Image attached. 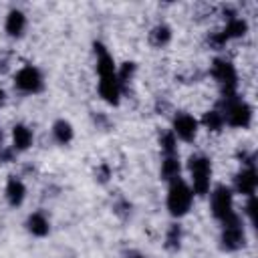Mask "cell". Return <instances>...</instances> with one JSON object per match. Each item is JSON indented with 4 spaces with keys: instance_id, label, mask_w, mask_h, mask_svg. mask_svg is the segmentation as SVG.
<instances>
[{
    "instance_id": "cell-1",
    "label": "cell",
    "mask_w": 258,
    "mask_h": 258,
    "mask_svg": "<svg viewBox=\"0 0 258 258\" xmlns=\"http://www.w3.org/2000/svg\"><path fill=\"white\" fill-rule=\"evenodd\" d=\"M191 204V191L181 179H171L169 194H167V208L173 216H183L189 210Z\"/></svg>"
},
{
    "instance_id": "cell-2",
    "label": "cell",
    "mask_w": 258,
    "mask_h": 258,
    "mask_svg": "<svg viewBox=\"0 0 258 258\" xmlns=\"http://www.w3.org/2000/svg\"><path fill=\"white\" fill-rule=\"evenodd\" d=\"M224 105H226V121L234 127H248L250 119H252V111L246 103L238 101L234 97V93H226L224 95Z\"/></svg>"
},
{
    "instance_id": "cell-3",
    "label": "cell",
    "mask_w": 258,
    "mask_h": 258,
    "mask_svg": "<svg viewBox=\"0 0 258 258\" xmlns=\"http://www.w3.org/2000/svg\"><path fill=\"white\" fill-rule=\"evenodd\" d=\"M244 246V232L240 226V220L236 214L228 216L224 220V232H222V248L226 250H238Z\"/></svg>"
},
{
    "instance_id": "cell-4",
    "label": "cell",
    "mask_w": 258,
    "mask_h": 258,
    "mask_svg": "<svg viewBox=\"0 0 258 258\" xmlns=\"http://www.w3.org/2000/svg\"><path fill=\"white\" fill-rule=\"evenodd\" d=\"M189 171L196 194H206L210 189V161L206 157H191L189 159Z\"/></svg>"
},
{
    "instance_id": "cell-5",
    "label": "cell",
    "mask_w": 258,
    "mask_h": 258,
    "mask_svg": "<svg viewBox=\"0 0 258 258\" xmlns=\"http://www.w3.org/2000/svg\"><path fill=\"white\" fill-rule=\"evenodd\" d=\"M212 210H214V216L220 218L222 222H224L228 216L234 214V212H232V194H230L228 187L220 185V187L214 189V194H212Z\"/></svg>"
},
{
    "instance_id": "cell-6",
    "label": "cell",
    "mask_w": 258,
    "mask_h": 258,
    "mask_svg": "<svg viewBox=\"0 0 258 258\" xmlns=\"http://www.w3.org/2000/svg\"><path fill=\"white\" fill-rule=\"evenodd\" d=\"M212 75L226 87V93H232L234 85H236V71L234 67L228 62V60H214V67H212Z\"/></svg>"
},
{
    "instance_id": "cell-7",
    "label": "cell",
    "mask_w": 258,
    "mask_h": 258,
    "mask_svg": "<svg viewBox=\"0 0 258 258\" xmlns=\"http://www.w3.org/2000/svg\"><path fill=\"white\" fill-rule=\"evenodd\" d=\"M40 85H42V81H40V75L36 69L24 67L22 71H18V75H16V87L18 89H22L26 93H34L40 89Z\"/></svg>"
},
{
    "instance_id": "cell-8",
    "label": "cell",
    "mask_w": 258,
    "mask_h": 258,
    "mask_svg": "<svg viewBox=\"0 0 258 258\" xmlns=\"http://www.w3.org/2000/svg\"><path fill=\"white\" fill-rule=\"evenodd\" d=\"M173 131L177 133V137H181L183 141H191L196 137V131H198V123L191 115H177L175 121H173Z\"/></svg>"
},
{
    "instance_id": "cell-9",
    "label": "cell",
    "mask_w": 258,
    "mask_h": 258,
    "mask_svg": "<svg viewBox=\"0 0 258 258\" xmlns=\"http://www.w3.org/2000/svg\"><path fill=\"white\" fill-rule=\"evenodd\" d=\"M99 91H101V97L107 101V103H117L119 101V79L115 75H109V77H101V83H99Z\"/></svg>"
},
{
    "instance_id": "cell-10",
    "label": "cell",
    "mask_w": 258,
    "mask_h": 258,
    "mask_svg": "<svg viewBox=\"0 0 258 258\" xmlns=\"http://www.w3.org/2000/svg\"><path fill=\"white\" fill-rule=\"evenodd\" d=\"M256 171L250 167V169H244V171H240L238 175H236V189L240 191V194H248V196H252L254 194V189H256Z\"/></svg>"
},
{
    "instance_id": "cell-11",
    "label": "cell",
    "mask_w": 258,
    "mask_h": 258,
    "mask_svg": "<svg viewBox=\"0 0 258 258\" xmlns=\"http://www.w3.org/2000/svg\"><path fill=\"white\" fill-rule=\"evenodd\" d=\"M6 198H8V202H10L12 206H18V204L24 200V185H22L20 179L12 177V179L8 181V185H6Z\"/></svg>"
},
{
    "instance_id": "cell-12",
    "label": "cell",
    "mask_w": 258,
    "mask_h": 258,
    "mask_svg": "<svg viewBox=\"0 0 258 258\" xmlns=\"http://www.w3.org/2000/svg\"><path fill=\"white\" fill-rule=\"evenodd\" d=\"M24 14L20 10H12L6 18V30L12 34V36H18L22 30H24Z\"/></svg>"
},
{
    "instance_id": "cell-13",
    "label": "cell",
    "mask_w": 258,
    "mask_h": 258,
    "mask_svg": "<svg viewBox=\"0 0 258 258\" xmlns=\"http://www.w3.org/2000/svg\"><path fill=\"white\" fill-rule=\"evenodd\" d=\"M28 230L34 234V236H44L48 232V220L42 216V214H32L28 218Z\"/></svg>"
},
{
    "instance_id": "cell-14",
    "label": "cell",
    "mask_w": 258,
    "mask_h": 258,
    "mask_svg": "<svg viewBox=\"0 0 258 258\" xmlns=\"http://www.w3.org/2000/svg\"><path fill=\"white\" fill-rule=\"evenodd\" d=\"M12 137H14V145L18 149H26L30 145V141H32V133L24 125H16L14 131H12Z\"/></svg>"
},
{
    "instance_id": "cell-15",
    "label": "cell",
    "mask_w": 258,
    "mask_h": 258,
    "mask_svg": "<svg viewBox=\"0 0 258 258\" xmlns=\"http://www.w3.org/2000/svg\"><path fill=\"white\" fill-rule=\"evenodd\" d=\"M179 175V161L175 155H167V159L161 165V177L163 179H175Z\"/></svg>"
},
{
    "instance_id": "cell-16",
    "label": "cell",
    "mask_w": 258,
    "mask_h": 258,
    "mask_svg": "<svg viewBox=\"0 0 258 258\" xmlns=\"http://www.w3.org/2000/svg\"><path fill=\"white\" fill-rule=\"evenodd\" d=\"M52 131H54V137L58 143H69L73 139V127L67 121H56Z\"/></svg>"
},
{
    "instance_id": "cell-17",
    "label": "cell",
    "mask_w": 258,
    "mask_h": 258,
    "mask_svg": "<svg viewBox=\"0 0 258 258\" xmlns=\"http://www.w3.org/2000/svg\"><path fill=\"white\" fill-rule=\"evenodd\" d=\"M246 32V22L242 18H230L228 20V26L224 30V36L230 38V36H242Z\"/></svg>"
},
{
    "instance_id": "cell-18",
    "label": "cell",
    "mask_w": 258,
    "mask_h": 258,
    "mask_svg": "<svg viewBox=\"0 0 258 258\" xmlns=\"http://www.w3.org/2000/svg\"><path fill=\"white\" fill-rule=\"evenodd\" d=\"M169 36H171V32H169L167 26H155V28L149 32V40H151V44H155V46L165 44V42L169 40Z\"/></svg>"
},
{
    "instance_id": "cell-19",
    "label": "cell",
    "mask_w": 258,
    "mask_h": 258,
    "mask_svg": "<svg viewBox=\"0 0 258 258\" xmlns=\"http://www.w3.org/2000/svg\"><path fill=\"white\" fill-rule=\"evenodd\" d=\"M204 125L212 131H220L222 125H224V115L218 113V111H210V113L204 115Z\"/></svg>"
},
{
    "instance_id": "cell-20",
    "label": "cell",
    "mask_w": 258,
    "mask_h": 258,
    "mask_svg": "<svg viewBox=\"0 0 258 258\" xmlns=\"http://www.w3.org/2000/svg\"><path fill=\"white\" fill-rule=\"evenodd\" d=\"M159 143H161V149L167 155H173L175 153V137H173V133H163L161 139H159Z\"/></svg>"
},
{
    "instance_id": "cell-21",
    "label": "cell",
    "mask_w": 258,
    "mask_h": 258,
    "mask_svg": "<svg viewBox=\"0 0 258 258\" xmlns=\"http://www.w3.org/2000/svg\"><path fill=\"white\" fill-rule=\"evenodd\" d=\"M179 228L177 226H171L169 228V234H167V248L169 250H175L177 246H179Z\"/></svg>"
},
{
    "instance_id": "cell-22",
    "label": "cell",
    "mask_w": 258,
    "mask_h": 258,
    "mask_svg": "<svg viewBox=\"0 0 258 258\" xmlns=\"http://www.w3.org/2000/svg\"><path fill=\"white\" fill-rule=\"evenodd\" d=\"M133 69H135L133 62H125V64L121 67V73H119V83H121V81H127V79L133 75Z\"/></svg>"
},
{
    "instance_id": "cell-23",
    "label": "cell",
    "mask_w": 258,
    "mask_h": 258,
    "mask_svg": "<svg viewBox=\"0 0 258 258\" xmlns=\"http://www.w3.org/2000/svg\"><path fill=\"white\" fill-rule=\"evenodd\" d=\"M254 208H256V200H254V198H250V200H248V206H246V210H248V216L252 218V222H254V212H256Z\"/></svg>"
},
{
    "instance_id": "cell-24",
    "label": "cell",
    "mask_w": 258,
    "mask_h": 258,
    "mask_svg": "<svg viewBox=\"0 0 258 258\" xmlns=\"http://www.w3.org/2000/svg\"><path fill=\"white\" fill-rule=\"evenodd\" d=\"M2 97H4V93H2V91H0V103H2Z\"/></svg>"
},
{
    "instance_id": "cell-25",
    "label": "cell",
    "mask_w": 258,
    "mask_h": 258,
    "mask_svg": "<svg viewBox=\"0 0 258 258\" xmlns=\"http://www.w3.org/2000/svg\"><path fill=\"white\" fill-rule=\"evenodd\" d=\"M0 143H2V131H0Z\"/></svg>"
},
{
    "instance_id": "cell-26",
    "label": "cell",
    "mask_w": 258,
    "mask_h": 258,
    "mask_svg": "<svg viewBox=\"0 0 258 258\" xmlns=\"http://www.w3.org/2000/svg\"><path fill=\"white\" fill-rule=\"evenodd\" d=\"M135 258H141V256H135Z\"/></svg>"
}]
</instances>
